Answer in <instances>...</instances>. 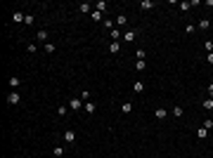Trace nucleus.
I'll return each instance as SVG.
<instances>
[{
	"instance_id": "1",
	"label": "nucleus",
	"mask_w": 213,
	"mask_h": 158,
	"mask_svg": "<svg viewBox=\"0 0 213 158\" xmlns=\"http://www.w3.org/2000/svg\"><path fill=\"white\" fill-rule=\"evenodd\" d=\"M19 102H21V95H19L17 90H14V92H9V95H7V104H12V106H17Z\"/></svg>"
},
{
	"instance_id": "2",
	"label": "nucleus",
	"mask_w": 213,
	"mask_h": 158,
	"mask_svg": "<svg viewBox=\"0 0 213 158\" xmlns=\"http://www.w3.org/2000/svg\"><path fill=\"white\" fill-rule=\"evenodd\" d=\"M66 106H69L71 111H78V109H80V99H78V97H71V99H69V104H66Z\"/></svg>"
},
{
	"instance_id": "3",
	"label": "nucleus",
	"mask_w": 213,
	"mask_h": 158,
	"mask_svg": "<svg viewBox=\"0 0 213 158\" xmlns=\"http://www.w3.org/2000/svg\"><path fill=\"white\" fill-rule=\"evenodd\" d=\"M64 142H66V144H73V142H76V132L66 130V132H64Z\"/></svg>"
},
{
	"instance_id": "4",
	"label": "nucleus",
	"mask_w": 213,
	"mask_h": 158,
	"mask_svg": "<svg viewBox=\"0 0 213 158\" xmlns=\"http://www.w3.org/2000/svg\"><path fill=\"white\" fill-rule=\"evenodd\" d=\"M154 116H156V120H163V118H166V116H168V111H166V109H163V106H159V109H156V111H154Z\"/></svg>"
},
{
	"instance_id": "5",
	"label": "nucleus",
	"mask_w": 213,
	"mask_h": 158,
	"mask_svg": "<svg viewBox=\"0 0 213 158\" xmlns=\"http://www.w3.org/2000/svg\"><path fill=\"white\" fill-rule=\"evenodd\" d=\"M135 35H137L135 31H125V33H123V40H125V43H133V40H135Z\"/></svg>"
},
{
	"instance_id": "6",
	"label": "nucleus",
	"mask_w": 213,
	"mask_h": 158,
	"mask_svg": "<svg viewBox=\"0 0 213 158\" xmlns=\"http://www.w3.org/2000/svg\"><path fill=\"white\" fill-rule=\"evenodd\" d=\"M12 19H14L17 24H21V21L26 19V14H24V12H14V14H12Z\"/></svg>"
},
{
	"instance_id": "7",
	"label": "nucleus",
	"mask_w": 213,
	"mask_h": 158,
	"mask_svg": "<svg viewBox=\"0 0 213 158\" xmlns=\"http://www.w3.org/2000/svg\"><path fill=\"white\" fill-rule=\"evenodd\" d=\"M90 17H92V21H104V19H102V12H97V9H92Z\"/></svg>"
},
{
	"instance_id": "8",
	"label": "nucleus",
	"mask_w": 213,
	"mask_h": 158,
	"mask_svg": "<svg viewBox=\"0 0 213 158\" xmlns=\"http://www.w3.org/2000/svg\"><path fill=\"white\" fill-rule=\"evenodd\" d=\"M19 85H21V80H19L17 76H12V78H9V88H14V90H17Z\"/></svg>"
},
{
	"instance_id": "9",
	"label": "nucleus",
	"mask_w": 213,
	"mask_h": 158,
	"mask_svg": "<svg viewBox=\"0 0 213 158\" xmlns=\"http://www.w3.org/2000/svg\"><path fill=\"white\" fill-rule=\"evenodd\" d=\"M95 109H97L95 102H85V113H95Z\"/></svg>"
},
{
	"instance_id": "10",
	"label": "nucleus",
	"mask_w": 213,
	"mask_h": 158,
	"mask_svg": "<svg viewBox=\"0 0 213 158\" xmlns=\"http://www.w3.org/2000/svg\"><path fill=\"white\" fill-rule=\"evenodd\" d=\"M116 24H118V26H125V24H128V17H125V14H118V17H116Z\"/></svg>"
},
{
	"instance_id": "11",
	"label": "nucleus",
	"mask_w": 213,
	"mask_h": 158,
	"mask_svg": "<svg viewBox=\"0 0 213 158\" xmlns=\"http://www.w3.org/2000/svg\"><path fill=\"white\" fill-rule=\"evenodd\" d=\"M199 28H201V31H208V28H211V21H208V19H201V21H199Z\"/></svg>"
},
{
	"instance_id": "12",
	"label": "nucleus",
	"mask_w": 213,
	"mask_h": 158,
	"mask_svg": "<svg viewBox=\"0 0 213 158\" xmlns=\"http://www.w3.org/2000/svg\"><path fill=\"white\" fill-rule=\"evenodd\" d=\"M151 7H154L151 0H142V2H140V9H151Z\"/></svg>"
},
{
	"instance_id": "13",
	"label": "nucleus",
	"mask_w": 213,
	"mask_h": 158,
	"mask_svg": "<svg viewBox=\"0 0 213 158\" xmlns=\"http://www.w3.org/2000/svg\"><path fill=\"white\" fill-rule=\"evenodd\" d=\"M135 69H137V71H144V69H147V62H142V59H135Z\"/></svg>"
},
{
	"instance_id": "14",
	"label": "nucleus",
	"mask_w": 213,
	"mask_h": 158,
	"mask_svg": "<svg viewBox=\"0 0 213 158\" xmlns=\"http://www.w3.org/2000/svg\"><path fill=\"white\" fill-rule=\"evenodd\" d=\"M142 90H144V83H140V80H137V83H133V92H137V95H140Z\"/></svg>"
},
{
	"instance_id": "15",
	"label": "nucleus",
	"mask_w": 213,
	"mask_h": 158,
	"mask_svg": "<svg viewBox=\"0 0 213 158\" xmlns=\"http://www.w3.org/2000/svg\"><path fill=\"white\" fill-rule=\"evenodd\" d=\"M121 111H123V113H130V111H133V104H130V102H123Z\"/></svg>"
},
{
	"instance_id": "16",
	"label": "nucleus",
	"mask_w": 213,
	"mask_h": 158,
	"mask_svg": "<svg viewBox=\"0 0 213 158\" xmlns=\"http://www.w3.org/2000/svg\"><path fill=\"white\" fill-rule=\"evenodd\" d=\"M170 113L175 116V118H180V116L185 113V109H182V106H175V109H173V111H170Z\"/></svg>"
},
{
	"instance_id": "17",
	"label": "nucleus",
	"mask_w": 213,
	"mask_h": 158,
	"mask_svg": "<svg viewBox=\"0 0 213 158\" xmlns=\"http://www.w3.org/2000/svg\"><path fill=\"white\" fill-rule=\"evenodd\" d=\"M38 40H40V43H47V31H38Z\"/></svg>"
},
{
	"instance_id": "18",
	"label": "nucleus",
	"mask_w": 213,
	"mask_h": 158,
	"mask_svg": "<svg viewBox=\"0 0 213 158\" xmlns=\"http://www.w3.org/2000/svg\"><path fill=\"white\" fill-rule=\"evenodd\" d=\"M118 50H121V45H118V43H111V45H109V52H111V54H118Z\"/></svg>"
},
{
	"instance_id": "19",
	"label": "nucleus",
	"mask_w": 213,
	"mask_h": 158,
	"mask_svg": "<svg viewBox=\"0 0 213 158\" xmlns=\"http://www.w3.org/2000/svg\"><path fill=\"white\" fill-rule=\"evenodd\" d=\"M69 111H71V109H69V106H59V109H57V113H59V116H62V118H64V116H66V113H69Z\"/></svg>"
},
{
	"instance_id": "20",
	"label": "nucleus",
	"mask_w": 213,
	"mask_h": 158,
	"mask_svg": "<svg viewBox=\"0 0 213 158\" xmlns=\"http://www.w3.org/2000/svg\"><path fill=\"white\" fill-rule=\"evenodd\" d=\"M206 135H208V130H206V127H199V132H196V137H199V139H206Z\"/></svg>"
},
{
	"instance_id": "21",
	"label": "nucleus",
	"mask_w": 213,
	"mask_h": 158,
	"mask_svg": "<svg viewBox=\"0 0 213 158\" xmlns=\"http://www.w3.org/2000/svg\"><path fill=\"white\" fill-rule=\"evenodd\" d=\"M43 50H45L47 54H52V52H54V45H52V43H45V45H43Z\"/></svg>"
},
{
	"instance_id": "22",
	"label": "nucleus",
	"mask_w": 213,
	"mask_h": 158,
	"mask_svg": "<svg viewBox=\"0 0 213 158\" xmlns=\"http://www.w3.org/2000/svg\"><path fill=\"white\" fill-rule=\"evenodd\" d=\"M52 153H54L57 158H59V156H64V146H54V149H52Z\"/></svg>"
},
{
	"instance_id": "23",
	"label": "nucleus",
	"mask_w": 213,
	"mask_h": 158,
	"mask_svg": "<svg viewBox=\"0 0 213 158\" xmlns=\"http://www.w3.org/2000/svg\"><path fill=\"white\" fill-rule=\"evenodd\" d=\"M204 109H206V111H213V97L204 102Z\"/></svg>"
},
{
	"instance_id": "24",
	"label": "nucleus",
	"mask_w": 213,
	"mask_h": 158,
	"mask_svg": "<svg viewBox=\"0 0 213 158\" xmlns=\"http://www.w3.org/2000/svg\"><path fill=\"white\" fill-rule=\"evenodd\" d=\"M95 7H97V12H104V9H106V2H104V0H99Z\"/></svg>"
},
{
	"instance_id": "25",
	"label": "nucleus",
	"mask_w": 213,
	"mask_h": 158,
	"mask_svg": "<svg viewBox=\"0 0 213 158\" xmlns=\"http://www.w3.org/2000/svg\"><path fill=\"white\" fill-rule=\"evenodd\" d=\"M33 21H36V17H33V14H26V19H24V24H26V26H31Z\"/></svg>"
},
{
	"instance_id": "26",
	"label": "nucleus",
	"mask_w": 213,
	"mask_h": 158,
	"mask_svg": "<svg viewBox=\"0 0 213 158\" xmlns=\"http://www.w3.org/2000/svg\"><path fill=\"white\" fill-rule=\"evenodd\" d=\"M102 24H104V26L109 28V31H114V21H111V19H104V21H102Z\"/></svg>"
},
{
	"instance_id": "27",
	"label": "nucleus",
	"mask_w": 213,
	"mask_h": 158,
	"mask_svg": "<svg viewBox=\"0 0 213 158\" xmlns=\"http://www.w3.org/2000/svg\"><path fill=\"white\" fill-rule=\"evenodd\" d=\"M177 7H180V9H182V12H187V9H189V7H192V2H180V5H177Z\"/></svg>"
},
{
	"instance_id": "28",
	"label": "nucleus",
	"mask_w": 213,
	"mask_h": 158,
	"mask_svg": "<svg viewBox=\"0 0 213 158\" xmlns=\"http://www.w3.org/2000/svg\"><path fill=\"white\" fill-rule=\"evenodd\" d=\"M204 50H208V52H213V40H206V43H204Z\"/></svg>"
},
{
	"instance_id": "29",
	"label": "nucleus",
	"mask_w": 213,
	"mask_h": 158,
	"mask_svg": "<svg viewBox=\"0 0 213 158\" xmlns=\"http://www.w3.org/2000/svg\"><path fill=\"white\" fill-rule=\"evenodd\" d=\"M78 9H80V12H90V5H88V2H80Z\"/></svg>"
},
{
	"instance_id": "30",
	"label": "nucleus",
	"mask_w": 213,
	"mask_h": 158,
	"mask_svg": "<svg viewBox=\"0 0 213 158\" xmlns=\"http://www.w3.org/2000/svg\"><path fill=\"white\" fill-rule=\"evenodd\" d=\"M201 127H206V130H211V127H213V120H211V118H208V120H204V125H201Z\"/></svg>"
},
{
	"instance_id": "31",
	"label": "nucleus",
	"mask_w": 213,
	"mask_h": 158,
	"mask_svg": "<svg viewBox=\"0 0 213 158\" xmlns=\"http://www.w3.org/2000/svg\"><path fill=\"white\" fill-rule=\"evenodd\" d=\"M185 33H194V24H187V26H185Z\"/></svg>"
},
{
	"instance_id": "32",
	"label": "nucleus",
	"mask_w": 213,
	"mask_h": 158,
	"mask_svg": "<svg viewBox=\"0 0 213 158\" xmlns=\"http://www.w3.org/2000/svg\"><path fill=\"white\" fill-rule=\"evenodd\" d=\"M80 99H85V102L90 99V92H88V90H83V92H80Z\"/></svg>"
},
{
	"instance_id": "33",
	"label": "nucleus",
	"mask_w": 213,
	"mask_h": 158,
	"mask_svg": "<svg viewBox=\"0 0 213 158\" xmlns=\"http://www.w3.org/2000/svg\"><path fill=\"white\" fill-rule=\"evenodd\" d=\"M144 57H147V52H144V50H137V59H142V62H144Z\"/></svg>"
},
{
	"instance_id": "34",
	"label": "nucleus",
	"mask_w": 213,
	"mask_h": 158,
	"mask_svg": "<svg viewBox=\"0 0 213 158\" xmlns=\"http://www.w3.org/2000/svg\"><path fill=\"white\" fill-rule=\"evenodd\" d=\"M206 62H208V64H213V52H208V57H206Z\"/></svg>"
},
{
	"instance_id": "35",
	"label": "nucleus",
	"mask_w": 213,
	"mask_h": 158,
	"mask_svg": "<svg viewBox=\"0 0 213 158\" xmlns=\"http://www.w3.org/2000/svg\"><path fill=\"white\" fill-rule=\"evenodd\" d=\"M208 92H211V97H213V80L208 83Z\"/></svg>"
}]
</instances>
